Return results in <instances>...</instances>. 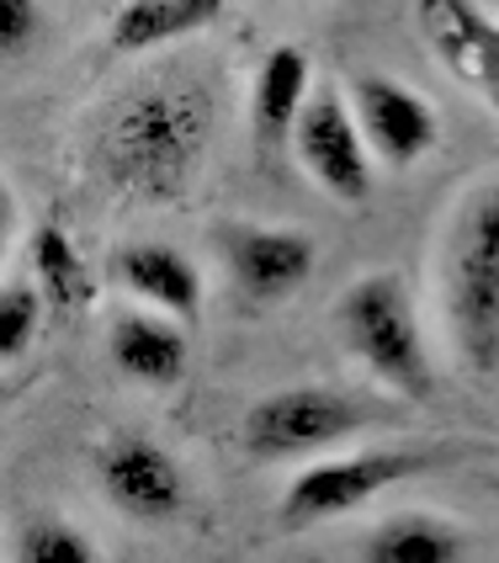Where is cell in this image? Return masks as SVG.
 I'll list each match as a JSON object with an SVG mask.
<instances>
[{
	"mask_svg": "<svg viewBox=\"0 0 499 563\" xmlns=\"http://www.w3.org/2000/svg\"><path fill=\"white\" fill-rule=\"evenodd\" d=\"M436 303L452 362L473 383L499 377V176L457 197L436 245Z\"/></svg>",
	"mask_w": 499,
	"mask_h": 563,
	"instance_id": "2",
	"label": "cell"
},
{
	"mask_svg": "<svg viewBox=\"0 0 499 563\" xmlns=\"http://www.w3.org/2000/svg\"><path fill=\"white\" fill-rule=\"evenodd\" d=\"M107 277L118 282L133 309L165 313L176 324H197L202 309H208V287H202V272L187 251L176 245H159V240H133V245H118L112 261H107Z\"/></svg>",
	"mask_w": 499,
	"mask_h": 563,
	"instance_id": "11",
	"label": "cell"
},
{
	"mask_svg": "<svg viewBox=\"0 0 499 563\" xmlns=\"http://www.w3.org/2000/svg\"><path fill=\"white\" fill-rule=\"evenodd\" d=\"M27 266L32 287L43 292V303L54 313H80L96 303V282L86 255L75 251V240L64 234L59 223H37L27 240Z\"/></svg>",
	"mask_w": 499,
	"mask_h": 563,
	"instance_id": "16",
	"label": "cell"
},
{
	"mask_svg": "<svg viewBox=\"0 0 499 563\" xmlns=\"http://www.w3.org/2000/svg\"><path fill=\"white\" fill-rule=\"evenodd\" d=\"M11 240H16V191L0 176V255L11 251Z\"/></svg>",
	"mask_w": 499,
	"mask_h": 563,
	"instance_id": "20",
	"label": "cell"
},
{
	"mask_svg": "<svg viewBox=\"0 0 499 563\" xmlns=\"http://www.w3.org/2000/svg\"><path fill=\"white\" fill-rule=\"evenodd\" d=\"M414 27L431 59L499 118V16L478 0H414Z\"/></svg>",
	"mask_w": 499,
	"mask_h": 563,
	"instance_id": "9",
	"label": "cell"
},
{
	"mask_svg": "<svg viewBox=\"0 0 499 563\" xmlns=\"http://www.w3.org/2000/svg\"><path fill=\"white\" fill-rule=\"evenodd\" d=\"M335 330L345 351L367 367V377H377L393 399L425 405L436 394L431 341L399 272H367L351 282L335 303Z\"/></svg>",
	"mask_w": 499,
	"mask_h": 563,
	"instance_id": "3",
	"label": "cell"
},
{
	"mask_svg": "<svg viewBox=\"0 0 499 563\" xmlns=\"http://www.w3.org/2000/svg\"><path fill=\"white\" fill-rule=\"evenodd\" d=\"M96 484L133 521H176L191 505L187 468L144 431H118L96 446Z\"/></svg>",
	"mask_w": 499,
	"mask_h": 563,
	"instance_id": "7",
	"label": "cell"
},
{
	"mask_svg": "<svg viewBox=\"0 0 499 563\" xmlns=\"http://www.w3.org/2000/svg\"><path fill=\"white\" fill-rule=\"evenodd\" d=\"M219 255H223V266H229L234 292L245 298L250 309L287 303L292 292H303V282L319 266L313 234L287 229V223H223Z\"/></svg>",
	"mask_w": 499,
	"mask_h": 563,
	"instance_id": "8",
	"label": "cell"
},
{
	"mask_svg": "<svg viewBox=\"0 0 499 563\" xmlns=\"http://www.w3.org/2000/svg\"><path fill=\"white\" fill-rule=\"evenodd\" d=\"M441 457L446 452H436V446H367V452H345V457H313L287 484L277 521L287 532H309V527H324V521H341L351 510L373 505L377 495L431 473Z\"/></svg>",
	"mask_w": 499,
	"mask_h": 563,
	"instance_id": "4",
	"label": "cell"
},
{
	"mask_svg": "<svg viewBox=\"0 0 499 563\" xmlns=\"http://www.w3.org/2000/svg\"><path fill=\"white\" fill-rule=\"evenodd\" d=\"M345 96H351L356 128H362V139H367V150H373L377 165L414 170L420 159L436 150L441 118L414 86L393 80V75H377V69H362Z\"/></svg>",
	"mask_w": 499,
	"mask_h": 563,
	"instance_id": "10",
	"label": "cell"
},
{
	"mask_svg": "<svg viewBox=\"0 0 499 563\" xmlns=\"http://www.w3.org/2000/svg\"><path fill=\"white\" fill-rule=\"evenodd\" d=\"M377 426V409L330 383L277 388L245 409L240 441L255 463H313L319 452L351 441L356 431Z\"/></svg>",
	"mask_w": 499,
	"mask_h": 563,
	"instance_id": "5",
	"label": "cell"
},
{
	"mask_svg": "<svg viewBox=\"0 0 499 563\" xmlns=\"http://www.w3.org/2000/svg\"><path fill=\"white\" fill-rule=\"evenodd\" d=\"M43 37V5L37 0H0V59H22Z\"/></svg>",
	"mask_w": 499,
	"mask_h": 563,
	"instance_id": "19",
	"label": "cell"
},
{
	"mask_svg": "<svg viewBox=\"0 0 499 563\" xmlns=\"http://www.w3.org/2000/svg\"><path fill=\"white\" fill-rule=\"evenodd\" d=\"M229 0H127L107 27V48L118 59H144L159 48H176L197 32L219 27Z\"/></svg>",
	"mask_w": 499,
	"mask_h": 563,
	"instance_id": "13",
	"label": "cell"
},
{
	"mask_svg": "<svg viewBox=\"0 0 499 563\" xmlns=\"http://www.w3.org/2000/svg\"><path fill=\"white\" fill-rule=\"evenodd\" d=\"M16 563H96L91 537L64 516H32L16 532Z\"/></svg>",
	"mask_w": 499,
	"mask_h": 563,
	"instance_id": "17",
	"label": "cell"
},
{
	"mask_svg": "<svg viewBox=\"0 0 499 563\" xmlns=\"http://www.w3.org/2000/svg\"><path fill=\"white\" fill-rule=\"evenodd\" d=\"M292 155L303 165L313 187H324L335 202H367L373 197V176L377 159L356 128V112H351V96L335 91V86H313L303 118L292 128Z\"/></svg>",
	"mask_w": 499,
	"mask_h": 563,
	"instance_id": "6",
	"label": "cell"
},
{
	"mask_svg": "<svg viewBox=\"0 0 499 563\" xmlns=\"http://www.w3.org/2000/svg\"><path fill=\"white\" fill-rule=\"evenodd\" d=\"M43 292L32 282H0V367L22 362L43 330Z\"/></svg>",
	"mask_w": 499,
	"mask_h": 563,
	"instance_id": "18",
	"label": "cell"
},
{
	"mask_svg": "<svg viewBox=\"0 0 499 563\" xmlns=\"http://www.w3.org/2000/svg\"><path fill=\"white\" fill-rule=\"evenodd\" d=\"M362 563H468V532L431 510H399L362 537Z\"/></svg>",
	"mask_w": 499,
	"mask_h": 563,
	"instance_id": "15",
	"label": "cell"
},
{
	"mask_svg": "<svg viewBox=\"0 0 499 563\" xmlns=\"http://www.w3.org/2000/svg\"><path fill=\"white\" fill-rule=\"evenodd\" d=\"M107 356L127 383L144 388H176L187 377V324L149 309H123L107 324Z\"/></svg>",
	"mask_w": 499,
	"mask_h": 563,
	"instance_id": "12",
	"label": "cell"
},
{
	"mask_svg": "<svg viewBox=\"0 0 499 563\" xmlns=\"http://www.w3.org/2000/svg\"><path fill=\"white\" fill-rule=\"evenodd\" d=\"M313 96V64L309 54L298 48V43H277L260 69H255V80H250V128H255V144H281V139H292V128L303 118V107H309Z\"/></svg>",
	"mask_w": 499,
	"mask_h": 563,
	"instance_id": "14",
	"label": "cell"
},
{
	"mask_svg": "<svg viewBox=\"0 0 499 563\" xmlns=\"http://www.w3.org/2000/svg\"><path fill=\"white\" fill-rule=\"evenodd\" d=\"M219 133V86L202 64H159L96 107L91 155L96 181L127 202L170 208L202 170Z\"/></svg>",
	"mask_w": 499,
	"mask_h": 563,
	"instance_id": "1",
	"label": "cell"
}]
</instances>
